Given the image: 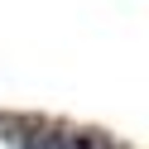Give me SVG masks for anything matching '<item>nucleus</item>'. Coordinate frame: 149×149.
Segmentation results:
<instances>
[{
  "instance_id": "nucleus-1",
  "label": "nucleus",
  "mask_w": 149,
  "mask_h": 149,
  "mask_svg": "<svg viewBox=\"0 0 149 149\" xmlns=\"http://www.w3.org/2000/svg\"><path fill=\"white\" fill-rule=\"evenodd\" d=\"M19 149H111V139L101 130H77L58 125V120H29L19 135Z\"/></svg>"
}]
</instances>
